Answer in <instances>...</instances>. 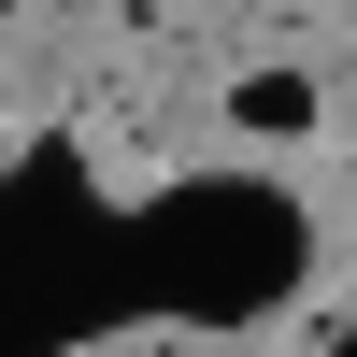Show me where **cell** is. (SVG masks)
<instances>
[{
	"label": "cell",
	"mask_w": 357,
	"mask_h": 357,
	"mask_svg": "<svg viewBox=\"0 0 357 357\" xmlns=\"http://www.w3.org/2000/svg\"><path fill=\"white\" fill-rule=\"evenodd\" d=\"M229 129L243 143H314L329 129V72H243L229 86Z\"/></svg>",
	"instance_id": "obj_1"
}]
</instances>
